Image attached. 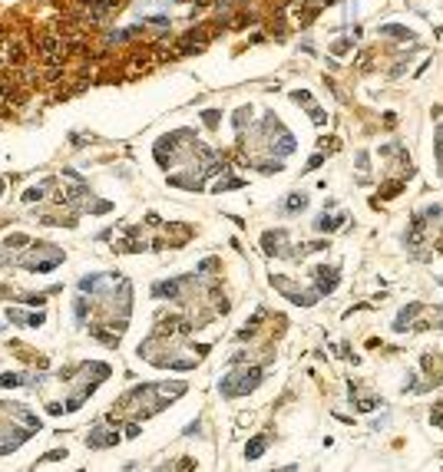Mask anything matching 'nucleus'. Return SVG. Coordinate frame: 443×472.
<instances>
[{
    "instance_id": "f257e3e1",
    "label": "nucleus",
    "mask_w": 443,
    "mask_h": 472,
    "mask_svg": "<svg viewBox=\"0 0 443 472\" xmlns=\"http://www.w3.org/2000/svg\"><path fill=\"white\" fill-rule=\"evenodd\" d=\"M258 383H261V370H235V373H229V377L222 380L218 390L225 396H245V393H252Z\"/></svg>"
},
{
    "instance_id": "f03ea898",
    "label": "nucleus",
    "mask_w": 443,
    "mask_h": 472,
    "mask_svg": "<svg viewBox=\"0 0 443 472\" xmlns=\"http://www.w3.org/2000/svg\"><path fill=\"white\" fill-rule=\"evenodd\" d=\"M116 439H119L116 433H99V429H96V433H89V446H93V449H99V446H113Z\"/></svg>"
},
{
    "instance_id": "7ed1b4c3",
    "label": "nucleus",
    "mask_w": 443,
    "mask_h": 472,
    "mask_svg": "<svg viewBox=\"0 0 443 472\" xmlns=\"http://www.w3.org/2000/svg\"><path fill=\"white\" fill-rule=\"evenodd\" d=\"M304 205H308V198L294 192V195H288V198H285V212H288V215H294L298 208H304Z\"/></svg>"
},
{
    "instance_id": "20e7f679",
    "label": "nucleus",
    "mask_w": 443,
    "mask_h": 472,
    "mask_svg": "<svg viewBox=\"0 0 443 472\" xmlns=\"http://www.w3.org/2000/svg\"><path fill=\"white\" fill-rule=\"evenodd\" d=\"M265 442H268L265 436H258V439H252V442H248V449H245V452H248V459L261 456V452H265Z\"/></svg>"
},
{
    "instance_id": "39448f33",
    "label": "nucleus",
    "mask_w": 443,
    "mask_h": 472,
    "mask_svg": "<svg viewBox=\"0 0 443 472\" xmlns=\"http://www.w3.org/2000/svg\"><path fill=\"white\" fill-rule=\"evenodd\" d=\"M384 33H394V37H410V33H407V30H400L397 24H387V27H384Z\"/></svg>"
},
{
    "instance_id": "423d86ee",
    "label": "nucleus",
    "mask_w": 443,
    "mask_h": 472,
    "mask_svg": "<svg viewBox=\"0 0 443 472\" xmlns=\"http://www.w3.org/2000/svg\"><path fill=\"white\" fill-rule=\"evenodd\" d=\"M341 225V218H321L317 221V228H338Z\"/></svg>"
},
{
    "instance_id": "0eeeda50",
    "label": "nucleus",
    "mask_w": 443,
    "mask_h": 472,
    "mask_svg": "<svg viewBox=\"0 0 443 472\" xmlns=\"http://www.w3.org/2000/svg\"><path fill=\"white\" fill-rule=\"evenodd\" d=\"M14 383H20V377H0V386H14Z\"/></svg>"
},
{
    "instance_id": "6e6552de",
    "label": "nucleus",
    "mask_w": 443,
    "mask_h": 472,
    "mask_svg": "<svg viewBox=\"0 0 443 472\" xmlns=\"http://www.w3.org/2000/svg\"><path fill=\"white\" fill-rule=\"evenodd\" d=\"M0 192H4V182H0Z\"/></svg>"
}]
</instances>
